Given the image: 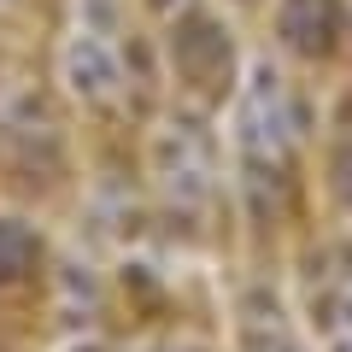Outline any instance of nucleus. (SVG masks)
I'll use <instances>...</instances> for the list:
<instances>
[{"mask_svg":"<svg viewBox=\"0 0 352 352\" xmlns=\"http://www.w3.org/2000/svg\"><path fill=\"white\" fill-rule=\"evenodd\" d=\"M176 71L188 82H217L229 71V36L206 12H188L176 24Z\"/></svg>","mask_w":352,"mask_h":352,"instance_id":"obj_2","label":"nucleus"},{"mask_svg":"<svg viewBox=\"0 0 352 352\" xmlns=\"http://www.w3.org/2000/svg\"><path fill=\"white\" fill-rule=\"evenodd\" d=\"M276 36L288 41L300 59H323L340 36V6L335 0H282L276 12Z\"/></svg>","mask_w":352,"mask_h":352,"instance_id":"obj_1","label":"nucleus"},{"mask_svg":"<svg viewBox=\"0 0 352 352\" xmlns=\"http://www.w3.org/2000/svg\"><path fill=\"white\" fill-rule=\"evenodd\" d=\"M335 194H340V200H352V141L335 153Z\"/></svg>","mask_w":352,"mask_h":352,"instance_id":"obj_4","label":"nucleus"},{"mask_svg":"<svg viewBox=\"0 0 352 352\" xmlns=\"http://www.w3.org/2000/svg\"><path fill=\"white\" fill-rule=\"evenodd\" d=\"M36 264V235L18 217H0V282H18Z\"/></svg>","mask_w":352,"mask_h":352,"instance_id":"obj_3","label":"nucleus"}]
</instances>
